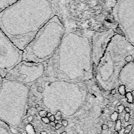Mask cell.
<instances>
[{"mask_svg":"<svg viewBox=\"0 0 134 134\" xmlns=\"http://www.w3.org/2000/svg\"><path fill=\"white\" fill-rule=\"evenodd\" d=\"M116 90L115 88L112 89L110 91V94H111V95H114L116 94Z\"/></svg>","mask_w":134,"mask_h":134,"instance_id":"obj_31","label":"cell"},{"mask_svg":"<svg viewBox=\"0 0 134 134\" xmlns=\"http://www.w3.org/2000/svg\"><path fill=\"white\" fill-rule=\"evenodd\" d=\"M130 114L129 113H126L125 115V121L126 122H128L129 120V118H130Z\"/></svg>","mask_w":134,"mask_h":134,"instance_id":"obj_22","label":"cell"},{"mask_svg":"<svg viewBox=\"0 0 134 134\" xmlns=\"http://www.w3.org/2000/svg\"><path fill=\"white\" fill-rule=\"evenodd\" d=\"M107 125L108 126V128H111L113 126V121H108Z\"/></svg>","mask_w":134,"mask_h":134,"instance_id":"obj_26","label":"cell"},{"mask_svg":"<svg viewBox=\"0 0 134 134\" xmlns=\"http://www.w3.org/2000/svg\"><path fill=\"white\" fill-rule=\"evenodd\" d=\"M107 128H108V126H107V125H106V124H103V125H102V130H106Z\"/></svg>","mask_w":134,"mask_h":134,"instance_id":"obj_29","label":"cell"},{"mask_svg":"<svg viewBox=\"0 0 134 134\" xmlns=\"http://www.w3.org/2000/svg\"><path fill=\"white\" fill-rule=\"evenodd\" d=\"M54 116L55 120H60L62 118V114H61V111H58L55 113V115H54Z\"/></svg>","mask_w":134,"mask_h":134,"instance_id":"obj_18","label":"cell"},{"mask_svg":"<svg viewBox=\"0 0 134 134\" xmlns=\"http://www.w3.org/2000/svg\"><path fill=\"white\" fill-rule=\"evenodd\" d=\"M118 1V0H106V2L108 5L114 6V5Z\"/></svg>","mask_w":134,"mask_h":134,"instance_id":"obj_19","label":"cell"},{"mask_svg":"<svg viewBox=\"0 0 134 134\" xmlns=\"http://www.w3.org/2000/svg\"><path fill=\"white\" fill-rule=\"evenodd\" d=\"M61 134H67V132L66 131H63Z\"/></svg>","mask_w":134,"mask_h":134,"instance_id":"obj_44","label":"cell"},{"mask_svg":"<svg viewBox=\"0 0 134 134\" xmlns=\"http://www.w3.org/2000/svg\"><path fill=\"white\" fill-rule=\"evenodd\" d=\"M93 31L65 25L61 41L44 62V76L66 81H87L93 75L92 35Z\"/></svg>","mask_w":134,"mask_h":134,"instance_id":"obj_1","label":"cell"},{"mask_svg":"<svg viewBox=\"0 0 134 134\" xmlns=\"http://www.w3.org/2000/svg\"><path fill=\"white\" fill-rule=\"evenodd\" d=\"M41 120H42L44 123H45V124H49L50 122V120H49V118H48V117H47L41 118Z\"/></svg>","mask_w":134,"mask_h":134,"instance_id":"obj_21","label":"cell"},{"mask_svg":"<svg viewBox=\"0 0 134 134\" xmlns=\"http://www.w3.org/2000/svg\"><path fill=\"white\" fill-rule=\"evenodd\" d=\"M20 0H0V13Z\"/></svg>","mask_w":134,"mask_h":134,"instance_id":"obj_11","label":"cell"},{"mask_svg":"<svg viewBox=\"0 0 134 134\" xmlns=\"http://www.w3.org/2000/svg\"><path fill=\"white\" fill-rule=\"evenodd\" d=\"M31 98H32V100H35V99L37 98V97H35V96H32L31 97Z\"/></svg>","mask_w":134,"mask_h":134,"instance_id":"obj_40","label":"cell"},{"mask_svg":"<svg viewBox=\"0 0 134 134\" xmlns=\"http://www.w3.org/2000/svg\"><path fill=\"white\" fill-rule=\"evenodd\" d=\"M40 134H47V132L46 131H42L40 132Z\"/></svg>","mask_w":134,"mask_h":134,"instance_id":"obj_39","label":"cell"},{"mask_svg":"<svg viewBox=\"0 0 134 134\" xmlns=\"http://www.w3.org/2000/svg\"><path fill=\"white\" fill-rule=\"evenodd\" d=\"M22 54L23 51L0 29V75L3 78L22 60Z\"/></svg>","mask_w":134,"mask_h":134,"instance_id":"obj_8","label":"cell"},{"mask_svg":"<svg viewBox=\"0 0 134 134\" xmlns=\"http://www.w3.org/2000/svg\"><path fill=\"white\" fill-rule=\"evenodd\" d=\"M61 125L60 124H59V123H57V124H55V127H54V128H55V129H57V130H58V129H60L61 127Z\"/></svg>","mask_w":134,"mask_h":134,"instance_id":"obj_28","label":"cell"},{"mask_svg":"<svg viewBox=\"0 0 134 134\" xmlns=\"http://www.w3.org/2000/svg\"><path fill=\"white\" fill-rule=\"evenodd\" d=\"M54 122L55 124H57V123H58V120H55Z\"/></svg>","mask_w":134,"mask_h":134,"instance_id":"obj_46","label":"cell"},{"mask_svg":"<svg viewBox=\"0 0 134 134\" xmlns=\"http://www.w3.org/2000/svg\"><path fill=\"white\" fill-rule=\"evenodd\" d=\"M118 92L121 95H125L126 92V86L124 85H120L118 87Z\"/></svg>","mask_w":134,"mask_h":134,"instance_id":"obj_15","label":"cell"},{"mask_svg":"<svg viewBox=\"0 0 134 134\" xmlns=\"http://www.w3.org/2000/svg\"><path fill=\"white\" fill-rule=\"evenodd\" d=\"M36 110H37V111H40L43 110V108H42L41 107L39 106V107H38L37 108H36Z\"/></svg>","mask_w":134,"mask_h":134,"instance_id":"obj_34","label":"cell"},{"mask_svg":"<svg viewBox=\"0 0 134 134\" xmlns=\"http://www.w3.org/2000/svg\"><path fill=\"white\" fill-rule=\"evenodd\" d=\"M47 111L45 110H42L40 111H39V115L40 117L42 118V117H47Z\"/></svg>","mask_w":134,"mask_h":134,"instance_id":"obj_17","label":"cell"},{"mask_svg":"<svg viewBox=\"0 0 134 134\" xmlns=\"http://www.w3.org/2000/svg\"><path fill=\"white\" fill-rule=\"evenodd\" d=\"M61 123H62V126H63L64 127H66L68 125V121L65 119L62 120L61 121Z\"/></svg>","mask_w":134,"mask_h":134,"instance_id":"obj_23","label":"cell"},{"mask_svg":"<svg viewBox=\"0 0 134 134\" xmlns=\"http://www.w3.org/2000/svg\"><path fill=\"white\" fill-rule=\"evenodd\" d=\"M128 134H132V132H129Z\"/></svg>","mask_w":134,"mask_h":134,"instance_id":"obj_48","label":"cell"},{"mask_svg":"<svg viewBox=\"0 0 134 134\" xmlns=\"http://www.w3.org/2000/svg\"><path fill=\"white\" fill-rule=\"evenodd\" d=\"M124 131H125V128H121L120 130L118 131V134H124Z\"/></svg>","mask_w":134,"mask_h":134,"instance_id":"obj_33","label":"cell"},{"mask_svg":"<svg viewBox=\"0 0 134 134\" xmlns=\"http://www.w3.org/2000/svg\"><path fill=\"white\" fill-rule=\"evenodd\" d=\"M119 101L118 100H115L114 102H113V105H116V104Z\"/></svg>","mask_w":134,"mask_h":134,"instance_id":"obj_38","label":"cell"},{"mask_svg":"<svg viewBox=\"0 0 134 134\" xmlns=\"http://www.w3.org/2000/svg\"><path fill=\"white\" fill-rule=\"evenodd\" d=\"M118 116V113L116 111H114L110 115V118L112 121H116L117 120Z\"/></svg>","mask_w":134,"mask_h":134,"instance_id":"obj_16","label":"cell"},{"mask_svg":"<svg viewBox=\"0 0 134 134\" xmlns=\"http://www.w3.org/2000/svg\"><path fill=\"white\" fill-rule=\"evenodd\" d=\"M110 106L109 105H108V104H107V105H106V107H107V108H109V107H110Z\"/></svg>","mask_w":134,"mask_h":134,"instance_id":"obj_45","label":"cell"},{"mask_svg":"<svg viewBox=\"0 0 134 134\" xmlns=\"http://www.w3.org/2000/svg\"><path fill=\"white\" fill-rule=\"evenodd\" d=\"M51 115H52V113H50V112H48V113H47V117L49 118V117H50Z\"/></svg>","mask_w":134,"mask_h":134,"instance_id":"obj_36","label":"cell"},{"mask_svg":"<svg viewBox=\"0 0 134 134\" xmlns=\"http://www.w3.org/2000/svg\"><path fill=\"white\" fill-rule=\"evenodd\" d=\"M117 33L112 28L102 31H93L92 35V50L93 64L96 67L111 39Z\"/></svg>","mask_w":134,"mask_h":134,"instance_id":"obj_9","label":"cell"},{"mask_svg":"<svg viewBox=\"0 0 134 134\" xmlns=\"http://www.w3.org/2000/svg\"><path fill=\"white\" fill-rule=\"evenodd\" d=\"M27 120L28 122H31L33 121L34 120V117L32 116H29L27 118Z\"/></svg>","mask_w":134,"mask_h":134,"instance_id":"obj_27","label":"cell"},{"mask_svg":"<svg viewBox=\"0 0 134 134\" xmlns=\"http://www.w3.org/2000/svg\"><path fill=\"white\" fill-rule=\"evenodd\" d=\"M48 118H49V120H50V122L54 121V120H55V117H54V116L53 115H51L50 117H49Z\"/></svg>","mask_w":134,"mask_h":134,"instance_id":"obj_25","label":"cell"},{"mask_svg":"<svg viewBox=\"0 0 134 134\" xmlns=\"http://www.w3.org/2000/svg\"><path fill=\"white\" fill-rule=\"evenodd\" d=\"M0 134H14L12 128L5 122L0 120Z\"/></svg>","mask_w":134,"mask_h":134,"instance_id":"obj_12","label":"cell"},{"mask_svg":"<svg viewBox=\"0 0 134 134\" xmlns=\"http://www.w3.org/2000/svg\"><path fill=\"white\" fill-rule=\"evenodd\" d=\"M3 80V78L0 75V87H1V85H2Z\"/></svg>","mask_w":134,"mask_h":134,"instance_id":"obj_37","label":"cell"},{"mask_svg":"<svg viewBox=\"0 0 134 134\" xmlns=\"http://www.w3.org/2000/svg\"><path fill=\"white\" fill-rule=\"evenodd\" d=\"M125 129H127L128 130H129L130 131H131V130H132V125H129L128 126H127L125 128Z\"/></svg>","mask_w":134,"mask_h":134,"instance_id":"obj_24","label":"cell"},{"mask_svg":"<svg viewBox=\"0 0 134 134\" xmlns=\"http://www.w3.org/2000/svg\"><path fill=\"white\" fill-rule=\"evenodd\" d=\"M124 108H125L124 106L121 104L119 106H117V109H118V113H121L123 111V110H124Z\"/></svg>","mask_w":134,"mask_h":134,"instance_id":"obj_20","label":"cell"},{"mask_svg":"<svg viewBox=\"0 0 134 134\" xmlns=\"http://www.w3.org/2000/svg\"><path fill=\"white\" fill-rule=\"evenodd\" d=\"M113 134H118V131H115V132H114Z\"/></svg>","mask_w":134,"mask_h":134,"instance_id":"obj_47","label":"cell"},{"mask_svg":"<svg viewBox=\"0 0 134 134\" xmlns=\"http://www.w3.org/2000/svg\"><path fill=\"white\" fill-rule=\"evenodd\" d=\"M65 31V25L56 14L37 32L22 50V60L44 63L53 54Z\"/></svg>","mask_w":134,"mask_h":134,"instance_id":"obj_4","label":"cell"},{"mask_svg":"<svg viewBox=\"0 0 134 134\" xmlns=\"http://www.w3.org/2000/svg\"><path fill=\"white\" fill-rule=\"evenodd\" d=\"M134 60V46L121 34H116L111 39L96 69V78L106 87L118 82L124 66Z\"/></svg>","mask_w":134,"mask_h":134,"instance_id":"obj_3","label":"cell"},{"mask_svg":"<svg viewBox=\"0 0 134 134\" xmlns=\"http://www.w3.org/2000/svg\"><path fill=\"white\" fill-rule=\"evenodd\" d=\"M118 82L134 87V60L124 66L119 74Z\"/></svg>","mask_w":134,"mask_h":134,"instance_id":"obj_10","label":"cell"},{"mask_svg":"<svg viewBox=\"0 0 134 134\" xmlns=\"http://www.w3.org/2000/svg\"><path fill=\"white\" fill-rule=\"evenodd\" d=\"M48 1H49L51 3V4H53V3L54 2V1H55V0H48Z\"/></svg>","mask_w":134,"mask_h":134,"instance_id":"obj_43","label":"cell"},{"mask_svg":"<svg viewBox=\"0 0 134 134\" xmlns=\"http://www.w3.org/2000/svg\"><path fill=\"white\" fill-rule=\"evenodd\" d=\"M115 130L116 131H119L121 129V122L120 119H117L116 121V124L115 126Z\"/></svg>","mask_w":134,"mask_h":134,"instance_id":"obj_14","label":"cell"},{"mask_svg":"<svg viewBox=\"0 0 134 134\" xmlns=\"http://www.w3.org/2000/svg\"><path fill=\"white\" fill-rule=\"evenodd\" d=\"M44 63L21 60L3 79L18 82L30 87L44 76Z\"/></svg>","mask_w":134,"mask_h":134,"instance_id":"obj_6","label":"cell"},{"mask_svg":"<svg viewBox=\"0 0 134 134\" xmlns=\"http://www.w3.org/2000/svg\"><path fill=\"white\" fill-rule=\"evenodd\" d=\"M120 105H121V103L120 102H118L117 104H116V106H119Z\"/></svg>","mask_w":134,"mask_h":134,"instance_id":"obj_41","label":"cell"},{"mask_svg":"<svg viewBox=\"0 0 134 134\" xmlns=\"http://www.w3.org/2000/svg\"><path fill=\"white\" fill-rule=\"evenodd\" d=\"M39 104H36L35 105V108H37L38 107H39Z\"/></svg>","mask_w":134,"mask_h":134,"instance_id":"obj_42","label":"cell"},{"mask_svg":"<svg viewBox=\"0 0 134 134\" xmlns=\"http://www.w3.org/2000/svg\"><path fill=\"white\" fill-rule=\"evenodd\" d=\"M126 98H127V100L129 103H132L133 102V97L131 94V92H127L125 94Z\"/></svg>","mask_w":134,"mask_h":134,"instance_id":"obj_13","label":"cell"},{"mask_svg":"<svg viewBox=\"0 0 134 134\" xmlns=\"http://www.w3.org/2000/svg\"><path fill=\"white\" fill-rule=\"evenodd\" d=\"M55 14L48 0H20L0 13V29L23 50Z\"/></svg>","mask_w":134,"mask_h":134,"instance_id":"obj_2","label":"cell"},{"mask_svg":"<svg viewBox=\"0 0 134 134\" xmlns=\"http://www.w3.org/2000/svg\"><path fill=\"white\" fill-rule=\"evenodd\" d=\"M109 102V99H108L105 98V99H104V104L105 105H106L108 104Z\"/></svg>","mask_w":134,"mask_h":134,"instance_id":"obj_30","label":"cell"},{"mask_svg":"<svg viewBox=\"0 0 134 134\" xmlns=\"http://www.w3.org/2000/svg\"><path fill=\"white\" fill-rule=\"evenodd\" d=\"M49 124L51 125V126H52V127H55V124H56L54 121H53V122H50V123H49Z\"/></svg>","mask_w":134,"mask_h":134,"instance_id":"obj_35","label":"cell"},{"mask_svg":"<svg viewBox=\"0 0 134 134\" xmlns=\"http://www.w3.org/2000/svg\"><path fill=\"white\" fill-rule=\"evenodd\" d=\"M113 14L122 35L134 46V0H118Z\"/></svg>","mask_w":134,"mask_h":134,"instance_id":"obj_7","label":"cell"},{"mask_svg":"<svg viewBox=\"0 0 134 134\" xmlns=\"http://www.w3.org/2000/svg\"><path fill=\"white\" fill-rule=\"evenodd\" d=\"M124 110H125V111H126V113H129L130 112V109L129 107H125Z\"/></svg>","mask_w":134,"mask_h":134,"instance_id":"obj_32","label":"cell"},{"mask_svg":"<svg viewBox=\"0 0 134 134\" xmlns=\"http://www.w3.org/2000/svg\"><path fill=\"white\" fill-rule=\"evenodd\" d=\"M30 87L3 79L0 87V120L11 128L20 124L30 96Z\"/></svg>","mask_w":134,"mask_h":134,"instance_id":"obj_5","label":"cell"}]
</instances>
